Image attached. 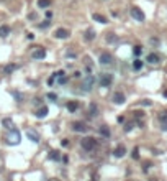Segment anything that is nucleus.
<instances>
[{"label":"nucleus","mask_w":167,"mask_h":181,"mask_svg":"<svg viewBox=\"0 0 167 181\" xmlns=\"http://www.w3.org/2000/svg\"><path fill=\"white\" fill-rule=\"evenodd\" d=\"M80 145H82V148L85 151H93L97 148V140H95L93 137H85V139L80 140Z\"/></svg>","instance_id":"nucleus-1"},{"label":"nucleus","mask_w":167,"mask_h":181,"mask_svg":"<svg viewBox=\"0 0 167 181\" xmlns=\"http://www.w3.org/2000/svg\"><path fill=\"white\" fill-rule=\"evenodd\" d=\"M98 63L103 64V66H110L113 63V54L108 53V51H102L100 56H98Z\"/></svg>","instance_id":"nucleus-2"},{"label":"nucleus","mask_w":167,"mask_h":181,"mask_svg":"<svg viewBox=\"0 0 167 181\" xmlns=\"http://www.w3.org/2000/svg\"><path fill=\"white\" fill-rule=\"evenodd\" d=\"M98 82H100V86H102V87H110V86L113 84V76L110 74V73H103V74H100Z\"/></svg>","instance_id":"nucleus-3"},{"label":"nucleus","mask_w":167,"mask_h":181,"mask_svg":"<svg viewBox=\"0 0 167 181\" xmlns=\"http://www.w3.org/2000/svg\"><path fill=\"white\" fill-rule=\"evenodd\" d=\"M8 143L10 145H17V143H20V132L18 130H10V135H8Z\"/></svg>","instance_id":"nucleus-4"},{"label":"nucleus","mask_w":167,"mask_h":181,"mask_svg":"<svg viewBox=\"0 0 167 181\" xmlns=\"http://www.w3.org/2000/svg\"><path fill=\"white\" fill-rule=\"evenodd\" d=\"M93 82H95V78H93L92 74H89L87 78L82 81V89L84 90H90V89L93 87Z\"/></svg>","instance_id":"nucleus-5"},{"label":"nucleus","mask_w":167,"mask_h":181,"mask_svg":"<svg viewBox=\"0 0 167 181\" xmlns=\"http://www.w3.org/2000/svg\"><path fill=\"white\" fill-rule=\"evenodd\" d=\"M131 17L135 18V20H138V22H144V13H142V10L141 8H138V7H133L131 8Z\"/></svg>","instance_id":"nucleus-6"},{"label":"nucleus","mask_w":167,"mask_h":181,"mask_svg":"<svg viewBox=\"0 0 167 181\" xmlns=\"http://www.w3.org/2000/svg\"><path fill=\"white\" fill-rule=\"evenodd\" d=\"M113 102L118 104V106H121V104H125L126 97H125V92H121V90H115V94H113Z\"/></svg>","instance_id":"nucleus-7"},{"label":"nucleus","mask_w":167,"mask_h":181,"mask_svg":"<svg viewBox=\"0 0 167 181\" xmlns=\"http://www.w3.org/2000/svg\"><path fill=\"white\" fill-rule=\"evenodd\" d=\"M33 59H44L46 58V50L43 46H36V50L33 51Z\"/></svg>","instance_id":"nucleus-8"},{"label":"nucleus","mask_w":167,"mask_h":181,"mask_svg":"<svg viewBox=\"0 0 167 181\" xmlns=\"http://www.w3.org/2000/svg\"><path fill=\"white\" fill-rule=\"evenodd\" d=\"M72 130H74V132H80V133H85V132L89 130V127L85 125L84 122H74V123H72Z\"/></svg>","instance_id":"nucleus-9"},{"label":"nucleus","mask_w":167,"mask_h":181,"mask_svg":"<svg viewBox=\"0 0 167 181\" xmlns=\"http://www.w3.org/2000/svg\"><path fill=\"white\" fill-rule=\"evenodd\" d=\"M69 30H66V28H58V30L54 31V36L59 38V40H66V38H69Z\"/></svg>","instance_id":"nucleus-10"},{"label":"nucleus","mask_w":167,"mask_h":181,"mask_svg":"<svg viewBox=\"0 0 167 181\" xmlns=\"http://www.w3.org/2000/svg\"><path fill=\"white\" fill-rule=\"evenodd\" d=\"M146 61H147V63H151V64H159L161 63V56L157 53H149L146 56Z\"/></svg>","instance_id":"nucleus-11"},{"label":"nucleus","mask_w":167,"mask_h":181,"mask_svg":"<svg viewBox=\"0 0 167 181\" xmlns=\"http://www.w3.org/2000/svg\"><path fill=\"white\" fill-rule=\"evenodd\" d=\"M159 122H161L162 130H167V111L159 112Z\"/></svg>","instance_id":"nucleus-12"},{"label":"nucleus","mask_w":167,"mask_h":181,"mask_svg":"<svg viewBox=\"0 0 167 181\" xmlns=\"http://www.w3.org/2000/svg\"><path fill=\"white\" fill-rule=\"evenodd\" d=\"M126 153V148H125V145H118L115 150H113V155L116 156V158H123Z\"/></svg>","instance_id":"nucleus-13"},{"label":"nucleus","mask_w":167,"mask_h":181,"mask_svg":"<svg viewBox=\"0 0 167 181\" xmlns=\"http://www.w3.org/2000/svg\"><path fill=\"white\" fill-rule=\"evenodd\" d=\"M89 115L92 117V119L98 115V106H97V102H90V106H89Z\"/></svg>","instance_id":"nucleus-14"},{"label":"nucleus","mask_w":167,"mask_h":181,"mask_svg":"<svg viewBox=\"0 0 167 181\" xmlns=\"http://www.w3.org/2000/svg\"><path fill=\"white\" fill-rule=\"evenodd\" d=\"M35 115H36L38 119H44V117L47 115V107H46V106H41V107L35 112Z\"/></svg>","instance_id":"nucleus-15"},{"label":"nucleus","mask_w":167,"mask_h":181,"mask_svg":"<svg viewBox=\"0 0 167 181\" xmlns=\"http://www.w3.org/2000/svg\"><path fill=\"white\" fill-rule=\"evenodd\" d=\"M66 107H67V111H69V112H75V111H77V109L80 107V104H79L77 101H69Z\"/></svg>","instance_id":"nucleus-16"},{"label":"nucleus","mask_w":167,"mask_h":181,"mask_svg":"<svg viewBox=\"0 0 167 181\" xmlns=\"http://www.w3.org/2000/svg\"><path fill=\"white\" fill-rule=\"evenodd\" d=\"M98 133L103 137V139H110V135H112V133H110V128H108L107 125H102V127H100V128H98Z\"/></svg>","instance_id":"nucleus-17"},{"label":"nucleus","mask_w":167,"mask_h":181,"mask_svg":"<svg viewBox=\"0 0 167 181\" xmlns=\"http://www.w3.org/2000/svg\"><path fill=\"white\" fill-rule=\"evenodd\" d=\"M10 35V26L8 25H2L0 26V38H5Z\"/></svg>","instance_id":"nucleus-18"},{"label":"nucleus","mask_w":167,"mask_h":181,"mask_svg":"<svg viewBox=\"0 0 167 181\" xmlns=\"http://www.w3.org/2000/svg\"><path fill=\"white\" fill-rule=\"evenodd\" d=\"M26 137H28L31 142H35V143H38V142H40V137H38V133H35L33 130H28V132H26Z\"/></svg>","instance_id":"nucleus-19"},{"label":"nucleus","mask_w":167,"mask_h":181,"mask_svg":"<svg viewBox=\"0 0 167 181\" xmlns=\"http://www.w3.org/2000/svg\"><path fill=\"white\" fill-rule=\"evenodd\" d=\"M49 160L59 161V160H61V153H59L58 150H51V151H49Z\"/></svg>","instance_id":"nucleus-20"},{"label":"nucleus","mask_w":167,"mask_h":181,"mask_svg":"<svg viewBox=\"0 0 167 181\" xmlns=\"http://www.w3.org/2000/svg\"><path fill=\"white\" fill-rule=\"evenodd\" d=\"M92 18L95 22H98V23H108V20H107V17H103V15H100V13H93L92 15Z\"/></svg>","instance_id":"nucleus-21"},{"label":"nucleus","mask_w":167,"mask_h":181,"mask_svg":"<svg viewBox=\"0 0 167 181\" xmlns=\"http://www.w3.org/2000/svg\"><path fill=\"white\" fill-rule=\"evenodd\" d=\"M142 66H144V63L139 59V58H136L135 61H133V69L135 71H139V69H142Z\"/></svg>","instance_id":"nucleus-22"},{"label":"nucleus","mask_w":167,"mask_h":181,"mask_svg":"<svg viewBox=\"0 0 167 181\" xmlns=\"http://www.w3.org/2000/svg\"><path fill=\"white\" fill-rule=\"evenodd\" d=\"M84 38H85V41H93L95 31L93 30H87V31H85V35H84Z\"/></svg>","instance_id":"nucleus-23"},{"label":"nucleus","mask_w":167,"mask_h":181,"mask_svg":"<svg viewBox=\"0 0 167 181\" xmlns=\"http://www.w3.org/2000/svg\"><path fill=\"white\" fill-rule=\"evenodd\" d=\"M3 127L8 128V130H13V122H12V119H3Z\"/></svg>","instance_id":"nucleus-24"},{"label":"nucleus","mask_w":167,"mask_h":181,"mask_svg":"<svg viewBox=\"0 0 167 181\" xmlns=\"http://www.w3.org/2000/svg\"><path fill=\"white\" fill-rule=\"evenodd\" d=\"M51 5V0H38V7L40 8H47Z\"/></svg>","instance_id":"nucleus-25"},{"label":"nucleus","mask_w":167,"mask_h":181,"mask_svg":"<svg viewBox=\"0 0 167 181\" xmlns=\"http://www.w3.org/2000/svg\"><path fill=\"white\" fill-rule=\"evenodd\" d=\"M107 41L108 43H115V41H118V36L115 35V33H107Z\"/></svg>","instance_id":"nucleus-26"},{"label":"nucleus","mask_w":167,"mask_h":181,"mask_svg":"<svg viewBox=\"0 0 167 181\" xmlns=\"http://www.w3.org/2000/svg\"><path fill=\"white\" fill-rule=\"evenodd\" d=\"M15 69H17V64H8V66H5L3 71H5V74H10L12 71H15Z\"/></svg>","instance_id":"nucleus-27"},{"label":"nucleus","mask_w":167,"mask_h":181,"mask_svg":"<svg viewBox=\"0 0 167 181\" xmlns=\"http://www.w3.org/2000/svg\"><path fill=\"white\" fill-rule=\"evenodd\" d=\"M133 127H135V122H126L123 128H125V132H131V130H133Z\"/></svg>","instance_id":"nucleus-28"},{"label":"nucleus","mask_w":167,"mask_h":181,"mask_svg":"<svg viewBox=\"0 0 167 181\" xmlns=\"http://www.w3.org/2000/svg\"><path fill=\"white\" fill-rule=\"evenodd\" d=\"M133 53H135V56H136V58H139V56H141V53H142V48H141V46H135V50H133Z\"/></svg>","instance_id":"nucleus-29"},{"label":"nucleus","mask_w":167,"mask_h":181,"mask_svg":"<svg viewBox=\"0 0 167 181\" xmlns=\"http://www.w3.org/2000/svg\"><path fill=\"white\" fill-rule=\"evenodd\" d=\"M133 114H135V119H138V120H139V119H144V112L142 111H135Z\"/></svg>","instance_id":"nucleus-30"},{"label":"nucleus","mask_w":167,"mask_h":181,"mask_svg":"<svg viewBox=\"0 0 167 181\" xmlns=\"http://www.w3.org/2000/svg\"><path fill=\"white\" fill-rule=\"evenodd\" d=\"M54 81H56V74H52L51 78L47 79V86H52V84H54Z\"/></svg>","instance_id":"nucleus-31"},{"label":"nucleus","mask_w":167,"mask_h":181,"mask_svg":"<svg viewBox=\"0 0 167 181\" xmlns=\"http://www.w3.org/2000/svg\"><path fill=\"white\" fill-rule=\"evenodd\" d=\"M138 153H139V150H138V147H136V148L133 150V158H135V160L139 158V155H138Z\"/></svg>","instance_id":"nucleus-32"},{"label":"nucleus","mask_w":167,"mask_h":181,"mask_svg":"<svg viewBox=\"0 0 167 181\" xmlns=\"http://www.w3.org/2000/svg\"><path fill=\"white\" fill-rule=\"evenodd\" d=\"M49 25H51V22H49V20H46V22H43L41 25H40V28H47Z\"/></svg>","instance_id":"nucleus-33"},{"label":"nucleus","mask_w":167,"mask_h":181,"mask_svg":"<svg viewBox=\"0 0 167 181\" xmlns=\"http://www.w3.org/2000/svg\"><path fill=\"white\" fill-rule=\"evenodd\" d=\"M47 99H49V101H56V99H58V96H56V94H47Z\"/></svg>","instance_id":"nucleus-34"},{"label":"nucleus","mask_w":167,"mask_h":181,"mask_svg":"<svg viewBox=\"0 0 167 181\" xmlns=\"http://www.w3.org/2000/svg\"><path fill=\"white\" fill-rule=\"evenodd\" d=\"M51 17H52V12L47 10V12H46V18H47V20H51Z\"/></svg>","instance_id":"nucleus-35"},{"label":"nucleus","mask_w":167,"mask_h":181,"mask_svg":"<svg viewBox=\"0 0 167 181\" xmlns=\"http://www.w3.org/2000/svg\"><path fill=\"white\" fill-rule=\"evenodd\" d=\"M35 106H40L41 107V99H35Z\"/></svg>","instance_id":"nucleus-36"},{"label":"nucleus","mask_w":167,"mask_h":181,"mask_svg":"<svg viewBox=\"0 0 167 181\" xmlns=\"http://www.w3.org/2000/svg\"><path fill=\"white\" fill-rule=\"evenodd\" d=\"M151 43H152V45H157V43H159V40H156V38H151Z\"/></svg>","instance_id":"nucleus-37"},{"label":"nucleus","mask_w":167,"mask_h":181,"mask_svg":"<svg viewBox=\"0 0 167 181\" xmlns=\"http://www.w3.org/2000/svg\"><path fill=\"white\" fill-rule=\"evenodd\" d=\"M61 145H63V147H67L69 142H67V140H63V142H61Z\"/></svg>","instance_id":"nucleus-38"},{"label":"nucleus","mask_w":167,"mask_h":181,"mask_svg":"<svg viewBox=\"0 0 167 181\" xmlns=\"http://www.w3.org/2000/svg\"><path fill=\"white\" fill-rule=\"evenodd\" d=\"M74 78H77V79L80 78V73H79V71H75V73H74Z\"/></svg>","instance_id":"nucleus-39"},{"label":"nucleus","mask_w":167,"mask_h":181,"mask_svg":"<svg viewBox=\"0 0 167 181\" xmlns=\"http://www.w3.org/2000/svg\"><path fill=\"white\" fill-rule=\"evenodd\" d=\"M164 97H167V90H164Z\"/></svg>","instance_id":"nucleus-40"},{"label":"nucleus","mask_w":167,"mask_h":181,"mask_svg":"<svg viewBox=\"0 0 167 181\" xmlns=\"http://www.w3.org/2000/svg\"><path fill=\"white\" fill-rule=\"evenodd\" d=\"M49 181H59V179H56V178H52V179H49Z\"/></svg>","instance_id":"nucleus-41"}]
</instances>
